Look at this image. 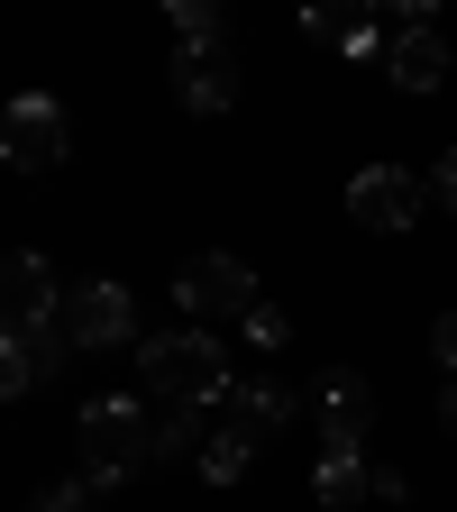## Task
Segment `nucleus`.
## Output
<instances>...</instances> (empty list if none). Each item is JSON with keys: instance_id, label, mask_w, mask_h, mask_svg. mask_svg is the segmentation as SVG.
Masks as SVG:
<instances>
[{"instance_id": "1", "label": "nucleus", "mask_w": 457, "mask_h": 512, "mask_svg": "<svg viewBox=\"0 0 457 512\" xmlns=\"http://www.w3.org/2000/svg\"><path fill=\"white\" fill-rule=\"evenodd\" d=\"M138 375L156 403H220L229 394V348L202 330V320H183L165 339H138Z\"/></svg>"}, {"instance_id": "2", "label": "nucleus", "mask_w": 457, "mask_h": 512, "mask_svg": "<svg viewBox=\"0 0 457 512\" xmlns=\"http://www.w3.org/2000/svg\"><path fill=\"white\" fill-rule=\"evenodd\" d=\"M74 448H83V476L92 485H128L138 467H156V412L128 403V394H101V403H83Z\"/></svg>"}, {"instance_id": "3", "label": "nucleus", "mask_w": 457, "mask_h": 512, "mask_svg": "<svg viewBox=\"0 0 457 512\" xmlns=\"http://www.w3.org/2000/svg\"><path fill=\"white\" fill-rule=\"evenodd\" d=\"M165 83H174V101H183L192 119H220V110H238V55H229V37H174Z\"/></svg>"}, {"instance_id": "4", "label": "nucleus", "mask_w": 457, "mask_h": 512, "mask_svg": "<svg viewBox=\"0 0 457 512\" xmlns=\"http://www.w3.org/2000/svg\"><path fill=\"white\" fill-rule=\"evenodd\" d=\"M64 147H74V119H64L46 92H19L10 110H0V156H10V174H55Z\"/></svg>"}, {"instance_id": "5", "label": "nucleus", "mask_w": 457, "mask_h": 512, "mask_svg": "<svg viewBox=\"0 0 457 512\" xmlns=\"http://www.w3.org/2000/svg\"><path fill=\"white\" fill-rule=\"evenodd\" d=\"M174 302H183V320H247L256 311V275H247V256L211 247V256H192L174 275Z\"/></svg>"}, {"instance_id": "6", "label": "nucleus", "mask_w": 457, "mask_h": 512, "mask_svg": "<svg viewBox=\"0 0 457 512\" xmlns=\"http://www.w3.org/2000/svg\"><path fill=\"white\" fill-rule=\"evenodd\" d=\"M64 330H74V348H128L138 339V293L128 284H110V275H92V284H64Z\"/></svg>"}, {"instance_id": "7", "label": "nucleus", "mask_w": 457, "mask_h": 512, "mask_svg": "<svg viewBox=\"0 0 457 512\" xmlns=\"http://www.w3.org/2000/svg\"><path fill=\"white\" fill-rule=\"evenodd\" d=\"M64 357H83L64 320H10L0 330V394H37L46 375H64Z\"/></svg>"}, {"instance_id": "8", "label": "nucleus", "mask_w": 457, "mask_h": 512, "mask_svg": "<svg viewBox=\"0 0 457 512\" xmlns=\"http://www.w3.org/2000/svg\"><path fill=\"white\" fill-rule=\"evenodd\" d=\"M348 220L375 229V238H403V229L421 220V174H403V165H366V174H348Z\"/></svg>"}, {"instance_id": "9", "label": "nucleus", "mask_w": 457, "mask_h": 512, "mask_svg": "<svg viewBox=\"0 0 457 512\" xmlns=\"http://www.w3.org/2000/svg\"><path fill=\"white\" fill-rule=\"evenodd\" d=\"M220 421H229V430H247L256 448H266V439L293 421V384H284V375H229V394H220Z\"/></svg>"}, {"instance_id": "10", "label": "nucleus", "mask_w": 457, "mask_h": 512, "mask_svg": "<svg viewBox=\"0 0 457 512\" xmlns=\"http://www.w3.org/2000/svg\"><path fill=\"white\" fill-rule=\"evenodd\" d=\"M302 37L330 55H375V0H302Z\"/></svg>"}, {"instance_id": "11", "label": "nucleus", "mask_w": 457, "mask_h": 512, "mask_svg": "<svg viewBox=\"0 0 457 512\" xmlns=\"http://www.w3.org/2000/svg\"><path fill=\"white\" fill-rule=\"evenodd\" d=\"M0 311H10V320H55L64 311V284H55V266L37 247H19L10 266H0Z\"/></svg>"}, {"instance_id": "12", "label": "nucleus", "mask_w": 457, "mask_h": 512, "mask_svg": "<svg viewBox=\"0 0 457 512\" xmlns=\"http://www.w3.org/2000/svg\"><path fill=\"white\" fill-rule=\"evenodd\" d=\"M384 74H394V92H439L448 83L439 28H394V37H384Z\"/></svg>"}, {"instance_id": "13", "label": "nucleus", "mask_w": 457, "mask_h": 512, "mask_svg": "<svg viewBox=\"0 0 457 512\" xmlns=\"http://www.w3.org/2000/svg\"><path fill=\"white\" fill-rule=\"evenodd\" d=\"M320 421H330V448H366V430H375V384L357 366H339L330 384H320Z\"/></svg>"}, {"instance_id": "14", "label": "nucleus", "mask_w": 457, "mask_h": 512, "mask_svg": "<svg viewBox=\"0 0 457 512\" xmlns=\"http://www.w3.org/2000/svg\"><path fill=\"white\" fill-rule=\"evenodd\" d=\"M311 494L320 512H357L375 494V467H366V448H320V467H311Z\"/></svg>"}, {"instance_id": "15", "label": "nucleus", "mask_w": 457, "mask_h": 512, "mask_svg": "<svg viewBox=\"0 0 457 512\" xmlns=\"http://www.w3.org/2000/svg\"><path fill=\"white\" fill-rule=\"evenodd\" d=\"M247 467H256V439L229 430V421H211V439H202V476H211V485H238Z\"/></svg>"}, {"instance_id": "16", "label": "nucleus", "mask_w": 457, "mask_h": 512, "mask_svg": "<svg viewBox=\"0 0 457 512\" xmlns=\"http://www.w3.org/2000/svg\"><path fill=\"white\" fill-rule=\"evenodd\" d=\"M165 19H174V37H220L229 0H165Z\"/></svg>"}, {"instance_id": "17", "label": "nucleus", "mask_w": 457, "mask_h": 512, "mask_svg": "<svg viewBox=\"0 0 457 512\" xmlns=\"http://www.w3.org/2000/svg\"><path fill=\"white\" fill-rule=\"evenodd\" d=\"M92 494H101L92 476H64V485H46V494H37V512H92Z\"/></svg>"}, {"instance_id": "18", "label": "nucleus", "mask_w": 457, "mask_h": 512, "mask_svg": "<svg viewBox=\"0 0 457 512\" xmlns=\"http://www.w3.org/2000/svg\"><path fill=\"white\" fill-rule=\"evenodd\" d=\"M247 339H256V348H266V357H275V348L293 339V320H284L275 302H256V311H247Z\"/></svg>"}, {"instance_id": "19", "label": "nucleus", "mask_w": 457, "mask_h": 512, "mask_svg": "<svg viewBox=\"0 0 457 512\" xmlns=\"http://www.w3.org/2000/svg\"><path fill=\"white\" fill-rule=\"evenodd\" d=\"M430 357L457 375V311H439V320H430Z\"/></svg>"}, {"instance_id": "20", "label": "nucleus", "mask_w": 457, "mask_h": 512, "mask_svg": "<svg viewBox=\"0 0 457 512\" xmlns=\"http://www.w3.org/2000/svg\"><path fill=\"white\" fill-rule=\"evenodd\" d=\"M430 202H439V211H457V147H448V156H439V174H430Z\"/></svg>"}, {"instance_id": "21", "label": "nucleus", "mask_w": 457, "mask_h": 512, "mask_svg": "<svg viewBox=\"0 0 457 512\" xmlns=\"http://www.w3.org/2000/svg\"><path fill=\"white\" fill-rule=\"evenodd\" d=\"M375 10H394L403 28H430V19H439V0H375Z\"/></svg>"}, {"instance_id": "22", "label": "nucleus", "mask_w": 457, "mask_h": 512, "mask_svg": "<svg viewBox=\"0 0 457 512\" xmlns=\"http://www.w3.org/2000/svg\"><path fill=\"white\" fill-rule=\"evenodd\" d=\"M439 430H448V439H457V375H448V384H439Z\"/></svg>"}]
</instances>
